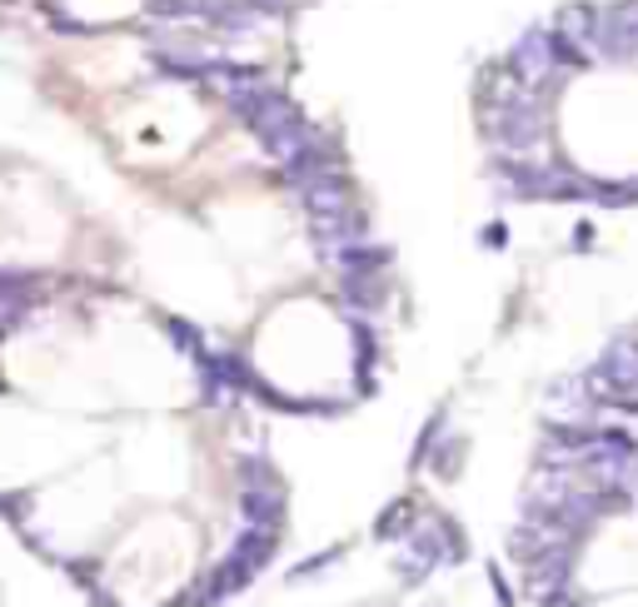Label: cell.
<instances>
[{
  "label": "cell",
  "mask_w": 638,
  "mask_h": 607,
  "mask_svg": "<svg viewBox=\"0 0 638 607\" xmlns=\"http://www.w3.org/2000/svg\"><path fill=\"white\" fill-rule=\"evenodd\" d=\"M240 115H245V125L260 135V145H265V150H270L280 164L290 160V154L305 150L309 140H315V129L305 125V115H299V110L290 106L280 90H270V85H265L260 95H249L245 106H240Z\"/></svg>",
  "instance_id": "obj_1"
},
{
  "label": "cell",
  "mask_w": 638,
  "mask_h": 607,
  "mask_svg": "<svg viewBox=\"0 0 638 607\" xmlns=\"http://www.w3.org/2000/svg\"><path fill=\"white\" fill-rule=\"evenodd\" d=\"M489 135H494L504 150H514V154H524V150H533V145L544 140V110H539V100H533V90H524L514 106H504L494 120H489Z\"/></svg>",
  "instance_id": "obj_2"
},
{
  "label": "cell",
  "mask_w": 638,
  "mask_h": 607,
  "mask_svg": "<svg viewBox=\"0 0 638 607\" xmlns=\"http://www.w3.org/2000/svg\"><path fill=\"white\" fill-rule=\"evenodd\" d=\"M195 80H205L214 95H225L235 110L245 106L249 95L265 90V75L255 71V65H225V60H200V65H195Z\"/></svg>",
  "instance_id": "obj_3"
},
{
  "label": "cell",
  "mask_w": 638,
  "mask_h": 607,
  "mask_svg": "<svg viewBox=\"0 0 638 607\" xmlns=\"http://www.w3.org/2000/svg\"><path fill=\"white\" fill-rule=\"evenodd\" d=\"M280 508H284L280 479H274L265 463H249L245 468V518H249V528H280Z\"/></svg>",
  "instance_id": "obj_4"
},
{
  "label": "cell",
  "mask_w": 638,
  "mask_h": 607,
  "mask_svg": "<svg viewBox=\"0 0 638 607\" xmlns=\"http://www.w3.org/2000/svg\"><path fill=\"white\" fill-rule=\"evenodd\" d=\"M559 55H554V36H544V30H529V36L519 40V50H514V60H508V71L519 75L524 90H539V85L554 75Z\"/></svg>",
  "instance_id": "obj_5"
},
{
  "label": "cell",
  "mask_w": 638,
  "mask_h": 607,
  "mask_svg": "<svg viewBox=\"0 0 638 607\" xmlns=\"http://www.w3.org/2000/svg\"><path fill=\"white\" fill-rule=\"evenodd\" d=\"M524 587H529L533 603H554V597H564V587H568V548H554V553H544V558L524 562Z\"/></svg>",
  "instance_id": "obj_6"
},
{
  "label": "cell",
  "mask_w": 638,
  "mask_h": 607,
  "mask_svg": "<svg viewBox=\"0 0 638 607\" xmlns=\"http://www.w3.org/2000/svg\"><path fill=\"white\" fill-rule=\"evenodd\" d=\"M524 95V85H519V75L508 71V65H489L484 75H479V110H484V125L499 115L504 106H514Z\"/></svg>",
  "instance_id": "obj_7"
},
{
  "label": "cell",
  "mask_w": 638,
  "mask_h": 607,
  "mask_svg": "<svg viewBox=\"0 0 638 607\" xmlns=\"http://www.w3.org/2000/svg\"><path fill=\"white\" fill-rule=\"evenodd\" d=\"M593 25H599V11H593V5H584V0H574V5H559L554 40H564V46H574L584 55V46H593ZM584 60H589V55H584Z\"/></svg>",
  "instance_id": "obj_8"
},
{
  "label": "cell",
  "mask_w": 638,
  "mask_h": 607,
  "mask_svg": "<svg viewBox=\"0 0 638 607\" xmlns=\"http://www.w3.org/2000/svg\"><path fill=\"white\" fill-rule=\"evenodd\" d=\"M434 562H439V533H434V528H425V533H419L409 548L400 553V562H394V568H400L404 583H419V578H425Z\"/></svg>",
  "instance_id": "obj_9"
},
{
  "label": "cell",
  "mask_w": 638,
  "mask_h": 607,
  "mask_svg": "<svg viewBox=\"0 0 638 607\" xmlns=\"http://www.w3.org/2000/svg\"><path fill=\"white\" fill-rule=\"evenodd\" d=\"M330 170H334V160L319 150V140H309L299 154H290V160H284V179H290V185H299V189H305L309 179L330 175Z\"/></svg>",
  "instance_id": "obj_10"
},
{
  "label": "cell",
  "mask_w": 638,
  "mask_h": 607,
  "mask_svg": "<svg viewBox=\"0 0 638 607\" xmlns=\"http://www.w3.org/2000/svg\"><path fill=\"white\" fill-rule=\"evenodd\" d=\"M230 558H235L240 568L255 578V572H260L265 562L274 558V528H249V533L235 543V553H230Z\"/></svg>",
  "instance_id": "obj_11"
},
{
  "label": "cell",
  "mask_w": 638,
  "mask_h": 607,
  "mask_svg": "<svg viewBox=\"0 0 638 607\" xmlns=\"http://www.w3.org/2000/svg\"><path fill=\"white\" fill-rule=\"evenodd\" d=\"M603 374L614 379L624 394H634V388H638V344L634 339H618L614 349L603 354Z\"/></svg>",
  "instance_id": "obj_12"
},
{
  "label": "cell",
  "mask_w": 638,
  "mask_h": 607,
  "mask_svg": "<svg viewBox=\"0 0 638 607\" xmlns=\"http://www.w3.org/2000/svg\"><path fill=\"white\" fill-rule=\"evenodd\" d=\"M155 21H210V0H150Z\"/></svg>",
  "instance_id": "obj_13"
},
{
  "label": "cell",
  "mask_w": 638,
  "mask_h": 607,
  "mask_svg": "<svg viewBox=\"0 0 638 607\" xmlns=\"http://www.w3.org/2000/svg\"><path fill=\"white\" fill-rule=\"evenodd\" d=\"M409 528H414V503L400 498V503H390V508L379 513L375 533H379V537H394V533H409Z\"/></svg>",
  "instance_id": "obj_14"
},
{
  "label": "cell",
  "mask_w": 638,
  "mask_h": 607,
  "mask_svg": "<svg viewBox=\"0 0 638 607\" xmlns=\"http://www.w3.org/2000/svg\"><path fill=\"white\" fill-rule=\"evenodd\" d=\"M459 463H464V438H450V444L434 454V473L439 479H459Z\"/></svg>",
  "instance_id": "obj_15"
},
{
  "label": "cell",
  "mask_w": 638,
  "mask_h": 607,
  "mask_svg": "<svg viewBox=\"0 0 638 607\" xmlns=\"http://www.w3.org/2000/svg\"><path fill=\"white\" fill-rule=\"evenodd\" d=\"M344 289H349V299H359V304H365V309H375V304H379V294H384V289H379V280H375V274H349V284H344Z\"/></svg>",
  "instance_id": "obj_16"
},
{
  "label": "cell",
  "mask_w": 638,
  "mask_h": 607,
  "mask_svg": "<svg viewBox=\"0 0 638 607\" xmlns=\"http://www.w3.org/2000/svg\"><path fill=\"white\" fill-rule=\"evenodd\" d=\"M484 239H489V249H499V245H504V224H489Z\"/></svg>",
  "instance_id": "obj_17"
},
{
  "label": "cell",
  "mask_w": 638,
  "mask_h": 607,
  "mask_svg": "<svg viewBox=\"0 0 638 607\" xmlns=\"http://www.w3.org/2000/svg\"><path fill=\"white\" fill-rule=\"evenodd\" d=\"M539 607H568V603H564V597H554V603H539Z\"/></svg>",
  "instance_id": "obj_18"
}]
</instances>
